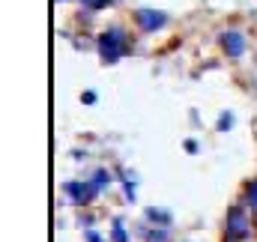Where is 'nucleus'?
Masks as SVG:
<instances>
[{
    "label": "nucleus",
    "instance_id": "obj_3",
    "mask_svg": "<svg viewBox=\"0 0 257 242\" xmlns=\"http://www.w3.org/2000/svg\"><path fill=\"white\" fill-rule=\"evenodd\" d=\"M135 18H138V27L141 30H159L168 21V15L165 12H156V9H138Z\"/></svg>",
    "mask_w": 257,
    "mask_h": 242
},
{
    "label": "nucleus",
    "instance_id": "obj_1",
    "mask_svg": "<svg viewBox=\"0 0 257 242\" xmlns=\"http://www.w3.org/2000/svg\"><path fill=\"white\" fill-rule=\"evenodd\" d=\"M99 51H102V60H108V63L120 60V57L126 54V36H123V30L111 27L108 33H102V39H99Z\"/></svg>",
    "mask_w": 257,
    "mask_h": 242
},
{
    "label": "nucleus",
    "instance_id": "obj_5",
    "mask_svg": "<svg viewBox=\"0 0 257 242\" xmlns=\"http://www.w3.org/2000/svg\"><path fill=\"white\" fill-rule=\"evenodd\" d=\"M147 218H150V221H159V224H171V215H168V212H156V209H147Z\"/></svg>",
    "mask_w": 257,
    "mask_h": 242
},
{
    "label": "nucleus",
    "instance_id": "obj_7",
    "mask_svg": "<svg viewBox=\"0 0 257 242\" xmlns=\"http://www.w3.org/2000/svg\"><path fill=\"white\" fill-rule=\"evenodd\" d=\"M105 182H108V171H99V174H96V177H93V182H90V185H93V188H96V191H99V188H102V185H105Z\"/></svg>",
    "mask_w": 257,
    "mask_h": 242
},
{
    "label": "nucleus",
    "instance_id": "obj_6",
    "mask_svg": "<svg viewBox=\"0 0 257 242\" xmlns=\"http://www.w3.org/2000/svg\"><path fill=\"white\" fill-rule=\"evenodd\" d=\"M114 242H126V230H123V221L120 218L114 221Z\"/></svg>",
    "mask_w": 257,
    "mask_h": 242
},
{
    "label": "nucleus",
    "instance_id": "obj_9",
    "mask_svg": "<svg viewBox=\"0 0 257 242\" xmlns=\"http://www.w3.org/2000/svg\"><path fill=\"white\" fill-rule=\"evenodd\" d=\"M248 200H251V206L257 209V180L251 182V185H248Z\"/></svg>",
    "mask_w": 257,
    "mask_h": 242
},
{
    "label": "nucleus",
    "instance_id": "obj_10",
    "mask_svg": "<svg viewBox=\"0 0 257 242\" xmlns=\"http://www.w3.org/2000/svg\"><path fill=\"white\" fill-rule=\"evenodd\" d=\"M230 120H233L230 114H227V117H221V123H218V129H230Z\"/></svg>",
    "mask_w": 257,
    "mask_h": 242
},
{
    "label": "nucleus",
    "instance_id": "obj_8",
    "mask_svg": "<svg viewBox=\"0 0 257 242\" xmlns=\"http://www.w3.org/2000/svg\"><path fill=\"white\" fill-rule=\"evenodd\" d=\"M84 6H90V9H102V6H111V0H81Z\"/></svg>",
    "mask_w": 257,
    "mask_h": 242
},
{
    "label": "nucleus",
    "instance_id": "obj_2",
    "mask_svg": "<svg viewBox=\"0 0 257 242\" xmlns=\"http://www.w3.org/2000/svg\"><path fill=\"white\" fill-rule=\"evenodd\" d=\"M224 230H227V242H242L248 233H251V224H248L245 212L233 206V209L227 212V224H224Z\"/></svg>",
    "mask_w": 257,
    "mask_h": 242
},
{
    "label": "nucleus",
    "instance_id": "obj_4",
    "mask_svg": "<svg viewBox=\"0 0 257 242\" xmlns=\"http://www.w3.org/2000/svg\"><path fill=\"white\" fill-rule=\"evenodd\" d=\"M221 48H224L230 57H239V54L245 51V39H242V33H236V30L221 33Z\"/></svg>",
    "mask_w": 257,
    "mask_h": 242
}]
</instances>
